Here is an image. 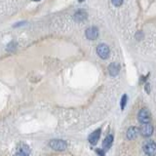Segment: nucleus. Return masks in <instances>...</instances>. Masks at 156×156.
Returning <instances> with one entry per match:
<instances>
[{"instance_id":"obj_13","label":"nucleus","mask_w":156,"mask_h":156,"mask_svg":"<svg viewBox=\"0 0 156 156\" xmlns=\"http://www.w3.org/2000/svg\"><path fill=\"white\" fill-rule=\"evenodd\" d=\"M126 101H127V96L124 95L122 97V100H121V109H124V107L126 105Z\"/></svg>"},{"instance_id":"obj_4","label":"nucleus","mask_w":156,"mask_h":156,"mask_svg":"<svg viewBox=\"0 0 156 156\" xmlns=\"http://www.w3.org/2000/svg\"><path fill=\"white\" fill-rule=\"evenodd\" d=\"M144 152L149 156L154 155L156 152V145L154 144V141H152V140L146 141V143L144 144Z\"/></svg>"},{"instance_id":"obj_18","label":"nucleus","mask_w":156,"mask_h":156,"mask_svg":"<svg viewBox=\"0 0 156 156\" xmlns=\"http://www.w3.org/2000/svg\"><path fill=\"white\" fill-rule=\"evenodd\" d=\"M34 1H39V0H34Z\"/></svg>"},{"instance_id":"obj_14","label":"nucleus","mask_w":156,"mask_h":156,"mask_svg":"<svg viewBox=\"0 0 156 156\" xmlns=\"http://www.w3.org/2000/svg\"><path fill=\"white\" fill-rule=\"evenodd\" d=\"M111 2L113 3V5H115V6H120V5H122V3H123V0H111Z\"/></svg>"},{"instance_id":"obj_16","label":"nucleus","mask_w":156,"mask_h":156,"mask_svg":"<svg viewBox=\"0 0 156 156\" xmlns=\"http://www.w3.org/2000/svg\"><path fill=\"white\" fill-rule=\"evenodd\" d=\"M15 156H26V155H24V154H23V153H21V152H18L16 155H15Z\"/></svg>"},{"instance_id":"obj_3","label":"nucleus","mask_w":156,"mask_h":156,"mask_svg":"<svg viewBox=\"0 0 156 156\" xmlns=\"http://www.w3.org/2000/svg\"><path fill=\"white\" fill-rule=\"evenodd\" d=\"M97 53L101 58L105 60V58H108L110 51H109L108 46L105 45V44H100V45L98 46V48H97Z\"/></svg>"},{"instance_id":"obj_12","label":"nucleus","mask_w":156,"mask_h":156,"mask_svg":"<svg viewBox=\"0 0 156 156\" xmlns=\"http://www.w3.org/2000/svg\"><path fill=\"white\" fill-rule=\"evenodd\" d=\"M19 152H21V153L24 154L26 156H28L29 153H30V148H29L27 144H22V145H21V147L19 148Z\"/></svg>"},{"instance_id":"obj_2","label":"nucleus","mask_w":156,"mask_h":156,"mask_svg":"<svg viewBox=\"0 0 156 156\" xmlns=\"http://www.w3.org/2000/svg\"><path fill=\"white\" fill-rule=\"evenodd\" d=\"M50 146L55 150L58 151H62L66 148V143L65 140H53L50 141Z\"/></svg>"},{"instance_id":"obj_5","label":"nucleus","mask_w":156,"mask_h":156,"mask_svg":"<svg viewBox=\"0 0 156 156\" xmlns=\"http://www.w3.org/2000/svg\"><path fill=\"white\" fill-rule=\"evenodd\" d=\"M139 131L140 132V134L144 136H150L153 133V127L149 123H146V124H144L143 126H141Z\"/></svg>"},{"instance_id":"obj_7","label":"nucleus","mask_w":156,"mask_h":156,"mask_svg":"<svg viewBox=\"0 0 156 156\" xmlns=\"http://www.w3.org/2000/svg\"><path fill=\"white\" fill-rule=\"evenodd\" d=\"M100 136H101V129H98V130L93 132V133L90 135L89 141L92 144H96L98 143V140H99Z\"/></svg>"},{"instance_id":"obj_6","label":"nucleus","mask_w":156,"mask_h":156,"mask_svg":"<svg viewBox=\"0 0 156 156\" xmlns=\"http://www.w3.org/2000/svg\"><path fill=\"white\" fill-rule=\"evenodd\" d=\"M98 36H99V30H98L97 27H92L86 30V37L88 39H90V40H95Z\"/></svg>"},{"instance_id":"obj_15","label":"nucleus","mask_w":156,"mask_h":156,"mask_svg":"<svg viewBox=\"0 0 156 156\" xmlns=\"http://www.w3.org/2000/svg\"><path fill=\"white\" fill-rule=\"evenodd\" d=\"M97 152L99 153V154H100L101 156H105V153L102 152V151H101V149H97Z\"/></svg>"},{"instance_id":"obj_11","label":"nucleus","mask_w":156,"mask_h":156,"mask_svg":"<svg viewBox=\"0 0 156 156\" xmlns=\"http://www.w3.org/2000/svg\"><path fill=\"white\" fill-rule=\"evenodd\" d=\"M87 18V13L85 11H78L75 15H74V19L76 21L80 22V21H83V20H85Z\"/></svg>"},{"instance_id":"obj_9","label":"nucleus","mask_w":156,"mask_h":156,"mask_svg":"<svg viewBox=\"0 0 156 156\" xmlns=\"http://www.w3.org/2000/svg\"><path fill=\"white\" fill-rule=\"evenodd\" d=\"M120 70V67L119 66L117 65V63L113 62V63H111V65L108 66V71H109V74L112 75V76H115L118 74V72Z\"/></svg>"},{"instance_id":"obj_10","label":"nucleus","mask_w":156,"mask_h":156,"mask_svg":"<svg viewBox=\"0 0 156 156\" xmlns=\"http://www.w3.org/2000/svg\"><path fill=\"white\" fill-rule=\"evenodd\" d=\"M112 141H113V136H112L111 135L107 136L106 138L105 139V140H104V144H102L104 148L105 149H109L111 144H112Z\"/></svg>"},{"instance_id":"obj_8","label":"nucleus","mask_w":156,"mask_h":156,"mask_svg":"<svg viewBox=\"0 0 156 156\" xmlns=\"http://www.w3.org/2000/svg\"><path fill=\"white\" fill-rule=\"evenodd\" d=\"M139 133H140V131L138 128H136V127H131V128L128 130V132H127V136H128L129 140H135L136 136H139Z\"/></svg>"},{"instance_id":"obj_17","label":"nucleus","mask_w":156,"mask_h":156,"mask_svg":"<svg viewBox=\"0 0 156 156\" xmlns=\"http://www.w3.org/2000/svg\"><path fill=\"white\" fill-rule=\"evenodd\" d=\"M78 1H79V2H83V1H84V0H78Z\"/></svg>"},{"instance_id":"obj_1","label":"nucleus","mask_w":156,"mask_h":156,"mask_svg":"<svg viewBox=\"0 0 156 156\" xmlns=\"http://www.w3.org/2000/svg\"><path fill=\"white\" fill-rule=\"evenodd\" d=\"M138 118H139V121L143 124L149 123V121L151 119V114H150L149 110L146 108L140 109L138 114Z\"/></svg>"}]
</instances>
